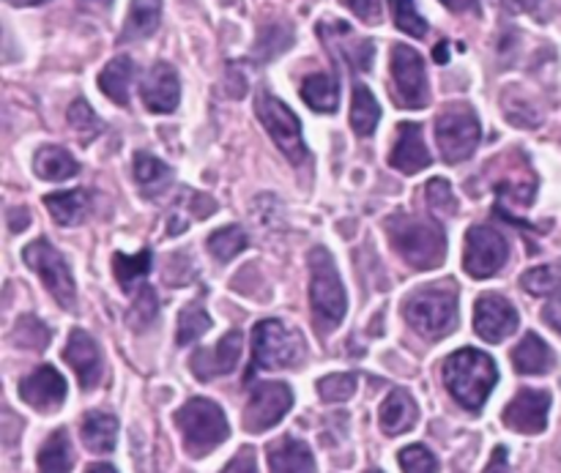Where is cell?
Instances as JSON below:
<instances>
[{
    "label": "cell",
    "instance_id": "obj_41",
    "mask_svg": "<svg viewBox=\"0 0 561 473\" xmlns=\"http://www.w3.org/2000/svg\"><path fill=\"white\" fill-rule=\"evenodd\" d=\"M69 124L82 140H93V137L102 131V120H99V115L93 113V107L85 102V99H75V102H71Z\"/></svg>",
    "mask_w": 561,
    "mask_h": 473
},
{
    "label": "cell",
    "instance_id": "obj_47",
    "mask_svg": "<svg viewBox=\"0 0 561 473\" xmlns=\"http://www.w3.org/2000/svg\"><path fill=\"white\" fill-rule=\"evenodd\" d=\"M542 321H546L553 332L561 334V293L553 296V299L548 301V307L542 310Z\"/></svg>",
    "mask_w": 561,
    "mask_h": 473
},
{
    "label": "cell",
    "instance_id": "obj_38",
    "mask_svg": "<svg viewBox=\"0 0 561 473\" xmlns=\"http://www.w3.org/2000/svg\"><path fill=\"white\" fill-rule=\"evenodd\" d=\"M356 392V376L354 372H334L318 381V394L323 403H345L354 397Z\"/></svg>",
    "mask_w": 561,
    "mask_h": 473
},
{
    "label": "cell",
    "instance_id": "obj_39",
    "mask_svg": "<svg viewBox=\"0 0 561 473\" xmlns=\"http://www.w3.org/2000/svg\"><path fill=\"white\" fill-rule=\"evenodd\" d=\"M49 337H53V334H49V328L33 315L20 318V321H16L14 334H11V339H14L20 348H31V350H42L44 345L49 343Z\"/></svg>",
    "mask_w": 561,
    "mask_h": 473
},
{
    "label": "cell",
    "instance_id": "obj_13",
    "mask_svg": "<svg viewBox=\"0 0 561 473\" xmlns=\"http://www.w3.org/2000/svg\"><path fill=\"white\" fill-rule=\"evenodd\" d=\"M327 49L337 53L354 71H370L373 58H376V44L370 38H362L351 31V25L340 20H327L318 25Z\"/></svg>",
    "mask_w": 561,
    "mask_h": 473
},
{
    "label": "cell",
    "instance_id": "obj_10",
    "mask_svg": "<svg viewBox=\"0 0 561 473\" xmlns=\"http://www.w3.org/2000/svg\"><path fill=\"white\" fill-rule=\"evenodd\" d=\"M392 99L403 109H422L431 102L425 60L409 44L392 47Z\"/></svg>",
    "mask_w": 561,
    "mask_h": 473
},
{
    "label": "cell",
    "instance_id": "obj_3",
    "mask_svg": "<svg viewBox=\"0 0 561 473\" xmlns=\"http://www.w3.org/2000/svg\"><path fill=\"white\" fill-rule=\"evenodd\" d=\"M403 315L422 337H449L458 328V290L453 288V282L414 290L403 301Z\"/></svg>",
    "mask_w": 561,
    "mask_h": 473
},
{
    "label": "cell",
    "instance_id": "obj_35",
    "mask_svg": "<svg viewBox=\"0 0 561 473\" xmlns=\"http://www.w3.org/2000/svg\"><path fill=\"white\" fill-rule=\"evenodd\" d=\"M524 290H529L531 296H559L561 293V261L551 263V266L531 268L520 277Z\"/></svg>",
    "mask_w": 561,
    "mask_h": 473
},
{
    "label": "cell",
    "instance_id": "obj_56",
    "mask_svg": "<svg viewBox=\"0 0 561 473\" xmlns=\"http://www.w3.org/2000/svg\"><path fill=\"white\" fill-rule=\"evenodd\" d=\"M365 473H383V471H378V469H373V471H365Z\"/></svg>",
    "mask_w": 561,
    "mask_h": 473
},
{
    "label": "cell",
    "instance_id": "obj_55",
    "mask_svg": "<svg viewBox=\"0 0 561 473\" xmlns=\"http://www.w3.org/2000/svg\"><path fill=\"white\" fill-rule=\"evenodd\" d=\"M11 5H38V3H47V0H5Z\"/></svg>",
    "mask_w": 561,
    "mask_h": 473
},
{
    "label": "cell",
    "instance_id": "obj_29",
    "mask_svg": "<svg viewBox=\"0 0 561 473\" xmlns=\"http://www.w3.org/2000/svg\"><path fill=\"white\" fill-rule=\"evenodd\" d=\"M115 438H118V419L110 414H88L82 419V441L91 452L107 454L115 449Z\"/></svg>",
    "mask_w": 561,
    "mask_h": 473
},
{
    "label": "cell",
    "instance_id": "obj_53",
    "mask_svg": "<svg viewBox=\"0 0 561 473\" xmlns=\"http://www.w3.org/2000/svg\"><path fill=\"white\" fill-rule=\"evenodd\" d=\"M82 5H91V9H107V5H113V0H80Z\"/></svg>",
    "mask_w": 561,
    "mask_h": 473
},
{
    "label": "cell",
    "instance_id": "obj_27",
    "mask_svg": "<svg viewBox=\"0 0 561 473\" xmlns=\"http://www.w3.org/2000/svg\"><path fill=\"white\" fill-rule=\"evenodd\" d=\"M33 170H36L38 178L44 181H66L75 178L80 164L71 157L66 148L60 146H44L36 151V159H33Z\"/></svg>",
    "mask_w": 561,
    "mask_h": 473
},
{
    "label": "cell",
    "instance_id": "obj_8",
    "mask_svg": "<svg viewBox=\"0 0 561 473\" xmlns=\"http://www.w3.org/2000/svg\"><path fill=\"white\" fill-rule=\"evenodd\" d=\"M255 113L257 120L263 124V129L268 131L274 142H277L279 151L290 159L294 164H301L307 159V146L305 137H301V120L294 109L285 102H279L272 93H257L255 99Z\"/></svg>",
    "mask_w": 561,
    "mask_h": 473
},
{
    "label": "cell",
    "instance_id": "obj_12",
    "mask_svg": "<svg viewBox=\"0 0 561 473\" xmlns=\"http://www.w3.org/2000/svg\"><path fill=\"white\" fill-rule=\"evenodd\" d=\"M290 405H294V392H290L288 383H261V387L252 389V397L247 403L244 427L250 432L272 430V427H277L283 422Z\"/></svg>",
    "mask_w": 561,
    "mask_h": 473
},
{
    "label": "cell",
    "instance_id": "obj_31",
    "mask_svg": "<svg viewBox=\"0 0 561 473\" xmlns=\"http://www.w3.org/2000/svg\"><path fill=\"white\" fill-rule=\"evenodd\" d=\"M71 463V443L66 430H55L38 449V473H69Z\"/></svg>",
    "mask_w": 561,
    "mask_h": 473
},
{
    "label": "cell",
    "instance_id": "obj_30",
    "mask_svg": "<svg viewBox=\"0 0 561 473\" xmlns=\"http://www.w3.org/2000/svg\"><path fill=\"white\" fill-rule=\"evenodd\" d=\"M301 99L316 113H334L340 104V85L332 74H310L301 82Z\"/></svg>",
    "mask_w": 561,
    "mask_h": 473
},
{
    "label": "cell",
    "instance_id": "obj_16",
    "mask_svg": "<svg viewBox=\"0 0 561 473\" xmlns=\"http://www.w3.org/2000/svg\"><path fill=\"white\" fill-rule=\"evenodd\" d=\"M66 394H69V389H66L64 376H60V372L49 365L33 370L31 376L22 378V383H20V397L25 400L31 408L44 411V414H49V411H58L60 405H64Z\"/></svg>",
    "mask_w": 561,
    "mask_h": 473
},
{
    "label": "cell",
    "instance_id": "obj_4",
    "mask_svg": "<svg viewBox=\"0 0 561 473\" xmlns=\"http://www.w3.org/2000/svg\"><path fill=\"white\" fill-rule=\"evenodd\" d=\"M310 304L316 326L323 334L340 326L348 310V299H345V288L340 282L337 266H334L332 255L321 246L310 252Z\"/></svg>",
    "mask_w": 561,
    "mask_h": 473
},
{
    "label": "cell",
    "instance_id": "obj_23",
    "mask_svg": "<svg viewBox=\"0 0 561 473\" xmlns=\"http://www.w3.org/2000/svg\"><path fill=\"white\" fill-rule=\"evenodd\" d=\"M513 365L520 376H546L557 367V359L553 350L535 332H529L513 350Z\"/></svg>",
    "mask_w": 561,
    "mask_h": 473
},
{
    "label": "cell",
    "instance_id": "obj_28",
    "mask_svg": "<svg viewBox=\"0 0 561 473\" xmlns=\"http://www.w3.org/2000/svg\"><path fill=\"white\" fill-rule=\"evenodd\" d=\"M135 181L142 189V195L157 197L170 186V181H173V170H170L162 159L140 151L135 153Z\"/></svg>",
    "mask_w": 561,
    "mask_h": 473
},
{
    "label": "cell",
    "instance_id": "obj_22",
    "mask_svg": "<svg viewBox=\"0 0 561 473\" xmlns=\"http://www.w3.org/2000/svg\"><path fill=\"white\" fill-rule=\"evenodd\" d=\"M268 469L272 473H316V460L307 443L283 438L268 449Z\"/></svg>",
    "mask_w": 561,
    "mask_h": 473
},
{
    "label": "cell",
    "instance_id": "obj_5",
    "mask_svg": "<svg viewBox=\"0 0 561 473\" xmlns=\"http://www.w3.org/2000/svg\"><path fill=\"white\" fill-rule=\"evenodd\" d=\"M175 425H179L181 436H184V447L192 458H206L208 452L228 441L230 427L225 419L222 408L211 400L195 397L179 408L175 414Z\"/></svg>",
    "mask_w": 561,
    "mask_h": 473
},
{
    "label": "cell",
    "instance_id": "obj_1",
    "mask_svg": "<svg viewBox=\"0 0 561 473\" xmlns=\"http://www.w3.org/2000/svg\"><path fill=\"white\" fill-rule=\"evenodd\" d=\"M387 233L394 252L416 272L438 268L447 257V235H444L442 224L433 219L398 214V217L387 219Z\"/></svg>",
    "mask_w": 561,
    "mask_h": 473
},
{
    "label": "cell",
    "instance_id": "obj_6",
    "mask_svg": "<svg viewBox=\"0 0 561 473\" xmlns=\"http://www.w3.org/2000/svg\"><path fill=\"white\" fill-rule=\"evenodd\" d=\"M305 356V343L299 332L288 328L279 321H261L252 328V367L247 378L257 370H283L296 367Z\"/></svg>",
    "mask_w": 561,
    "mask_h": 473
},
{
    "label": "cell",
    "instance_id": "obj_37",
    "mask_svg": "<svg viewBox=\"0 0 561 473\" xmlns=\"http://www.w3.org/2000/svg\"><path fill=\"white\" fill-rule=\"evenodd\" d=\"M157 312H159L157 293H153V288L142 285L140 293H137V299H135V304H131V310L126 312V323H129L135 332H146V328L157 321Z\"/></svg>",
    "mask_w": 561,
    "mask_h": 473
},
{
    "label": "cell",
    "instance_id": "obj_25",
    "mask_svg": "<svg viewBox=\"0 0 561 473\" xmlns=\"http://www.w3.org/2000/svg\"><path fill=\"white\" fill-rule=\"evenodd\" d=\"M44 206H47L49 217L58 224L66 228H75L91 211V195L85 189H69V192H53V195L44 197Z\"/></svg>",
    "mask_w": 561,
    "mask_h": 473
},
{
    "label": "cell",
    "instance_id": "obj_21",
    "mask_svg": "<svg viewBox=\"0 0 561 473\" xmlns=\"http://www.w3.org/2000/svg\"><path fill=\"white\" fill-rule=\"evenodd\" d=\"M416 419H420V411L409 392H392L378 411V422L387 436H403L416 425Z\"/></svg>",
    "mask_w": 561,
    "mask_h": 473
},
{
    "label": "cell",
    "instance_id": "obj_9",
    "mask_svg": "<svg viewBox=\"0 0 561 473\" xmlns=\"http://www.w3.org/2000/svg\"><path fill=\"white\" fill-rule=\"evenodd\" d=\"M22 261L27 263L31 272L38 274V279L44 282V288L49 290L55 301H58L64 310H75L77 304V288L75 279H71L69 266L60 257V252L49 244L47 239H36L22 250Z\"/></svg>",
    "mask_w": 561,
    "mask_h": 473
},
{
    "label": "cell",
    "instance_id": "obj_54",
    "mask_svg": "<svg viewBox=\"0 0 561 473\" xmlns=\"http://www.w3.org/2000/svg\"><path fill=\"white\" fill-rule=\"evenodd\" d=\"M85 473H118L113 469V465H104V463H99V465H91V469H88Z\"/></svg>",
    "mask_w": 561,
    "mask_h": 473
},
{
    "label": "cell",
    "instance_id": "obj_11",
    "mask_svg": "<svg viewBox=\"0 0 561 473\" xmlns=\"http://www.w3.org/2000/svg\"><path fill=\"white\" fill-rule=\"evenodd\" d=\"M510 257L507 239L499 230L488 228V224H474L466 233V250H463V268L469 277L488 279L504 268Z\"/></svg>",
    "mask_w": 561,
    "mask_h": 473
},
{
    "label": "cell",
    "instance_id": "obj_17",
    "mask_svg": "<svg viewBox=\"0 0 561 473\" xmlns=\"http://www.w3.org/2000/svg\"><path fill=\"white\" fill-rule=\"evenodd\" d=\"M239 356H241V332L239 328H230V332L225 334L214 348L192 354L190 367L192 372H195L197 381H211V378L233 372L236 365H239Z\"/></svg>",
    "mask_w": 561,
    "mask_h": 473
},
{
    "label": "cell",
    "instance_id": "obj_34",
    "mask_svg": "<svg viewBox=\"0 0 561 473\" xmlns=\"http://www.w3.org/2000/svg\"><path fill=\"white\" fill-rule=\"evenodd\" d=\"M148 272H151V252L148 250L137 252V255H124V252H118V255L113 257V274L124 290L135 288Z\"/></svg>",
    "mask_w": 561,
    "mask_h": 473
},
{
    "label": "cell",
    "instance_id": "obj_24",
    "mask_svg": "<svg viewBox=\"0 0 561 473\" xmlns=\"http://www.w3.org/2000/svg\"><path fill=\"white\" fill-rule=\"evenodd\" d=\"M135 80V60L118 55L110 60L102 71H99V91L110 99V102L126 107L129 104V85Z\"/></svg>",
    "mask_w": 561,
    "mask_h": 473
},
{
    "label": "cell",
    "instance_id": "obj_2",
    "mask_svg": "<svg viewBox=\"0 0 561 473\" xmlns=\"http://www.w3.org/2000/svg\"><path fill=\"white\" fill-rule=\"evenodd\" d=\"M444 387L466 411H480L499 381L496 361L474 348L447 356L442 365Z\"/></svg>",
    "mask_w": 561,
    "mask_h": 473
},
{
    "label": "cell",
    "instance_id": "obj_26",
    "mask_svg": "<svg viewBox=\"0 0 561 473\" xmlns=\"http://www.w3.org/2000/svg\"><path fill=\"white\" fill-rule=\"evenodd\" d=\"M159 20H162V0H131L124 31H121V42L148 38L159 27Z\"/></svg>",
    "mask_w": 561,
    "mask_h": 473
},
{
    "label": "cell",
    "instance_id": "obj_52",
    "mask_svg": "<svg viewBox=\"0 0 561 473\" xmlns=\"http://www.w3.org/2000/svg\"><path fill=\"white\" fill-rule=\"evenodd\" d=\"M433 55H436V60H438V64H447V60H449V55H447V42H442V44H438V47H436V53H433Z\"/></svg>",
    "mask_w": 561,
    "mask_h": 473
},
{
    "label": "cell",
    "instance_id": "obj_44",
    "mask_svg": "<svg viewBox=\"0 0 561 473\" xmlns=\"http://www.w3.org/2000/svg\"><path fill=\"white\" fill-rule=\"evenodd\" d=\"M398 460L403 473H438V460L433 458L431 449L420 447V443L416 447H405Z\"/></svg>",
    "mask_w": 561,
    "mask_h": 473
},
{
    "label": "cell",
    "instance_id": "obj_36",
    "mask_svg": "<svg viewBox=\"0 0 561 473\" xmlns=\"http://www.w3.org/2000/svg\"><path fill=\"white\" fill-rule=\"evenodd\" d=\"M211 328V318L208 312L203 310L201 304H186L179 315V332H175V343L179 345H190L195 343L197 337Z\"/></svg>",
    "mask_w": 561,
    "mask_h": 473
},
{
    "label": "cell",
    "instance_id": "obj_40",
    "mask_svg": "<svg viewBox=\"0 0 561 473\" xmlns=\"http://www.w3.org/2000/svg\"><path fill=\"white\" fill-rule=\"evenodd\" d=\"M389 3H392L394 25H398L400 31L409 33V36H414V38L425 36L427 22H425V16L420 14V9H416L414 0H389Z\"/></svg>",
    "mask_w": 561,
    "mask_h": 473
},
{
    "label": "cell",
    "instance_id": "obj_18",
    "mask_svg": "<svg viewBox=\"0 0 561 473\" xmlns=\"http://www.w3.org/2000/svg\"><path fill=\"white\" fill-rule=\"evenodd\" d=\"M140 96L142 104H146L151 113H173L179 107V99H181V82H179V71L173 69L170 64L159 60L148 69L146 80L140 85Z\"/></svg>",
    "mask_w": 561,
    "mask_h": 473
},
{
    "label": "cell",
    "instance_id": "obj_15",
    "mask_svg": "<svg viewBox=\"0 0 561 473\" xmlns=\"http://www.w3.org/2000/svg\"><path fill=\"white\" fill-rule=\"evenodd\" d=\"M548 411H551V394L540 389H524L518 397L504 408V425L524 436H540L548 427Z\"/></svg>",
    "mask_w": 561,
    "mask_h": 473
},
{
    "label": "cell",
    "instance_id": "obj_19",
    "mask_svg": "<svg viewBox=\"0 0 561 473\" xmlns=\"http://www.w3.org/2000/svg\"><path fill=\"white\" fill-rule=\"evenodd\" d=\"M66 365L75 370L77 381L85 389H96L99 381H102V350L93 343V337H88L82 328H75L69 334V343H66L64 350Z\"/></svg>",
    "mask_w": 561,
    "mask_h": 473
},
{
    "label": "cell",
    "instance_id": "obj_7",
    "mask_svg": "<svg viewBox=\"0 0 561 473\" xmlns=\"http://www.w3.org/2000/svg\"><path fill=\"white\" fill-rule=\"evenodd\" d=\"M482 140V124L469 104H449L436 118V142L449 164L466 162Z\"/></svg>",
    "mask_w": 561,
    "mask_h": 473
},
{
    "label": "cell",
    "instance_id": "obj_20",
    "mask_svg": "<svg viewBox=\"0 0 561 473\" xmlns=\"http://www.w3.org/2000/svg\"><path fill=\"white\" fill-rule=\"evenodd\" d=\"M433 157L425 146V137H422L420 124H405L398 126V140H394L392 153H389V168H394L403 175H414L420 170L431 168Z\"/></svg>",
    "mask_w": 561,
    "mask_h": 473
},
{
    "label": "cell",
    "instance_id": "obj_48",
    "mask_svg": "<svg viewBox=\"0 0 561 473\" xmlns=\"http://www.w3.org/2000/svg\"><path fill=\"white\" fill-rule=\"evenodd\" d=\"M31 224V211L27 208H11L9 211V230L11 233H22Z\"/></svg>",
    "mask_w": 561,
    "mask_h": 473
},
{
    "label": "cell",
    "instance_id": "obj_46",
    "mask_svg": "<svg viewBox=\"0 0 561 473\" xmlns=\"http://www.w3.org/2000/svg\"><path fill=\"white\" fill-rule=\"evenodd\" d=\"M222 473H257V463H255V452L250 447L241 449L228 465H225Z\"/></svg>",
    "mask_w": 561,
    "mask_h": 473
},
{
    "label": "cell",
    "instance_id": "obj_33",
    "mask_svg": "<svg viewBox=\"0 0 561 473\" xmlns=\"http://www.w3.org/2000/svg\"><path fill=\"white\" fill-rule=\"evenodd\" d=\"M208 252H211L214 261L228 263L233 261L239 252L247 250V233L239 228V224H228V228H219L208 235L206 241Z\"/></svg>",
    "mask_w": 561,
    "mask_h": 473
},
{
    "label": "cell",
    "instance_id": "obj_45",
    "mask_svg": "<svg viewBox=\"0 0 561 473\" xmlns=\"http://www.w3.org/2000/svg\"><path fill=\"white\" fill-rule=\"evenodd\" d=\"M343 5L354 11L362 22H370V25L381 20V0H343Z\"/></svg>",
    "mask_w": 561,
    "mask_h": 473
},
{
    "label": "cell",
    "instance_id": "obj_49",
    "mask_svg": "<svg viewBox=\"0 0 561 473\" xmlns=\"http://www.w3.org/2000/svg\"><path fill=\"white\" fill-rule=\"evenodd\" d=\"M485 473H513V471H510V465H507V449H504V447L493 449L491 463H488Z\"/></svg>",
    "mask_w": 561,
    "mask_h": 473
},
{
    "label": "cell",
    "instance_id": "obj_42",
    "mask_svg": "<svg viewBox=\"0 0 561 473\" xmlns=\"http://www.w3.org/2000/svg\"><path fill=\"white\" fill-rule=\"evenodd\" d=\"M425 192H427V206H431L438 217H442V214L444 217H453V214H458L460 203H458V197L453 195V186H449V181L433 178L431 184L425 186Z\"/></svg>",
    "mask_w": 561,
    "mask_h": 473
},
{
    "label": "cell",
    "instance_id": "obj_32",
    "mask_svg": "<svg viewBox=\"0 0 561 473\" xmlns=\"http://www.w3.org/2000/svg\"><path fill=\"white\" fill-rule=\"evenodd\" d=\"M381 120V107L367 85L354 88V102H351V126L359 137H370Z\"/></svg>",
    "mask_w": 561,
    "mask_h": 473
},
{
    "label": "cell",
    "instance_id": "obj_43",
    "mask_svg": "<svg viewBox=\"0 0 561 473\" xmlns=\"http://www.w3.org/2000/svg\"><path fill=\"white\" fill-rule=\"evenodd\" d=\"M290 44H294V33H290V27H283V25L266 27V31H261V42H257L255 55L257 58L268 60L274 58V55L283 53V49H288Z\"/></svg>",
    "mask_w": 561,
    "mask_h": 473
},
{
    "label": "cell",
    "instance_id": "obj_51",
    "mask_svg": "<svg viewBox=\"0 0 561 473\" xmlns=\"http://www.w3.org/2000/svg\"><path fill=\"white\" fill-rule=\"evenodd\" d=\"M504 9L515 11V14H520V11H537V5H540V0H502Z\"/></svg>",
    "mask_w": 561,
    "mask_h": 473
},
{
    "label": "cell",
    "instance_id": "obj_50",
    "mask_svg": "<svg viewBox=\"0 0 561 473\" xmlns=\"http://www.w3.org/2000/svg\"><path fill=\"white\" fill-rule=\"evenodd\" d=\"M442 3L447 5L449 11H455V14H466V11L480 14V0H442Z\"/></svg>",
    "mask_w": 561,
    "mask_h": 473
},
{
    "label": "cell",
    "instance_id": "obj_14",
    "mask_svg": "<svg viewBox=\"0 0 561 473\" xmlns=\"http://www.w3.org/2000/svg\"><path fill=\"white\" fill-rule=\"evenodd\" d=\"M518 328V310L504 296L485 293L474 307V332L485 343H502Z\"/></svg>",
    "mask_w": 561,
    "mask_h": 473
}]
</instances>
